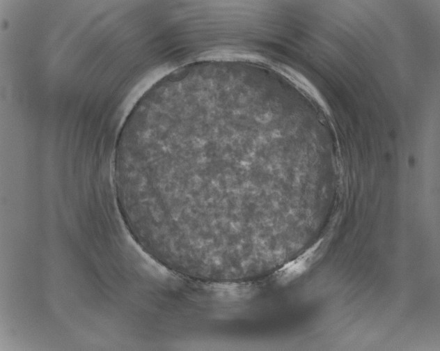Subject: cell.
<instances>
[{"mask_svg": "<svg viewBox=\"0 0 440 351\" xmlns=\"http://www.w3.org/2000/svg\"><path fill=\"white\" fill-rule=\"evenodd\" d=\"M319 244L281 268L276 274L278 282L288 283L307 271L315 260Z\"/></svg>", "mask_w": 440, "mask_h": 351, "instance_id": "6da1fadb", "label": "cell"}]
</instances>
